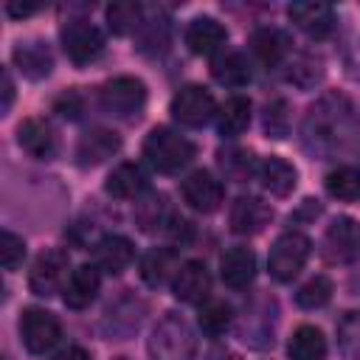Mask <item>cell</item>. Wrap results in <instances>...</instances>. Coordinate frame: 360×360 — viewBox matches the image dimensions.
<instances>
[{
  "label": "cell",
  "instance_id": "cell-1",
  "mask_svg": "<svg viewBox=\"0 0 360 360\" xmlns=\"http://www.w3.org/2000/svg\"><path fill=\"white\" fill-rule=\"evenodd\" d=\"M357 135H360V115L343 93L321 96L304 115L301 141L304 149L318 158H329L349 149L357 141Z\"/></svg>",
  "mask_w": 360,
  "mask_h": 360
},
{
  "label": "cell",
  "instance_id": "cell-2",
  "mask_svg": "<svg viewBox=\"0 0 360 360\" xmlns=\"http://www.w3.org/2000/svg\"><path fill=\"white\" fill-rule=\"evenodd\" d=\"M194 155H197L194 143L169 127H155L143 141V158L152 163V169H158L163 174L180 172L183 166H188L194 160Z\"/></svg>",
  "mask_w": 360,
  "mask_h": 360
},
{
  "label": "cell",
  "instance_id": "cell-3",
  "mask_svg": "<svg viewBox=\"0 0 360 360\" xmlns=\"http://www.w3.org/2000/svg\"><path fill=\"white\" fill-rule=\"evenodd\" d=\"M197 338L186 318L169 312L158 321L149 338V357L152 360H194Z\"/></svg>",
  "mask_w": 360,
  "mask_h": 360
},
{
  "label": "cell",
  "instance_id": "cell-4",
  "mask_svg": "<svg viewBox=\"0 0 360 360\" xmlns=\"http://www.w3.org/2000/svg\"><path fill=\"white\" fill-rule=\"evenodd\" d=\"M309 250H312L309 236H304V233H298V231L281 233V236L273 242L270 256H267L270 276H273L276 281H292V278L301 273V267L307 264Z\"/></svg>",
  "mask_w": 360,
  "mask_h": 360
},
{
  "label": "cell",
  "instance_id": "cell-5",
  "mask_svg": "<svg viewBox=\"0 0 360 360\" xmlns=\"http://www.w3.org/2000/svg\"><path fill=\"white\" fill-rule=\"evenodd\" d=\"M98 98L104 112L115 118H129V115H138L141 107L146 104V87L135 76H115L104 82V87L98 90Z\"/></svg>",
  "mask_w": 360,
  "mask_h": 360
},
{
  "label": "cell",
  "instance_id": "cell-6",
  "mask_svg": "<svg viewBox=\"0 0 360 360\" xmlns=\"http://www.w3.org/2000/svg\"><path fill=\"white\" fill-rule=\"evenodd\" d=\"M59 39L73 65H87L104 51V34L87 20H68L59 31Z\"/></svg>",
  "mask_w": 360,
  "mask_h": 360
},
{
  "label": "cell",
  "instance_id": "cell-7",
  "mask_svg": "<svg viewBox=\"0 0 360 360\" xmlns=\"http://www.w3.org/2000/svg\"><path fill=\"white\" fill-rule=\"evenodd\" d=\"M20 335H22V343H25V349L31 354H45L62 338V326H59L53 312L31 307L20 318Z\"/></svg>",
  "mask_w": 360,
  "mask_h": 360
},
{
  "label": "cell",
  "instance_id": "cell-8",
  "mask_svg": "<svg viewBox=\"0 0 360 360\" xmlns=\"http://www.w3.org/2000/svg\"><path fill=\"white\" fill-rule=\"evenodd\" d=\"M323 256L332 264H352L360 259V222L338 217L323 233Z\"/></svg>",
  "mask_w": 360,
  "mask_h": 360
},
{
  "label": "cell",
  "instance_id": "cell-9",
  "mask_svg": "<svg viewBox=\"0 0 360 360\" xmlns=\"http://www.w3.org/2000/svg\"><path fill=\"white\" fill-rule=\"evenodd\" d=\"M214 112H217V101L200 84H186L172 98V115H174V121L186 124V127H202V124H208L214 118Z\"/></svg>",
  "mask_w": 360,
  "mask_h": 360
},
{
  "label": "cell",
  "instance_id": "cell-10",
  "mask_svg": "<svg viewBox=\"0 0 360 360\" xmlns=\"http://www.w3.org/2000/svg\"><path fill=\"white\" fill-rule=\"evenodd\" d=\"M68 278V253L53 248V250H45L37 256V262L31 264V273H28V287L34 295H53L62 281Z\"/></svg>",
  "mask_w": 360,
  "mask_h": 360
},
{
  "label": "cell",
  "instance_id": "cell-11",
  "mask_svg": "<svg viewBox=\"0 0 360 360\" xmlns=\"http://www.w3.org/2000/svg\"><path fill=\"white\" fill-rule=\"evenodd\" d=\"M287 17L295 22V28H301L312 39H323L335 28V11H332V6L329 3H318V0L292 3L287 8Z\"/></svg>",
  "mask_w": 360,
  "mask_h": 360
},
{
  "label": "cell",
  "instance_id": "cell-12",
  "mask_svg": "<svg viewBox=\"0 0 360 360\" xmlns=\"http://www.w3.org/2000/svg\"><path fill=\"white\" fill-rule=\"evenodd\" d=\"M180 191H183V200L194 208V211H200V214H211V211H217L219 208V202H222V183L211 174V172H191L186 180H183V186H180Z\"/></svg>",
  "mask_w": 360,
  "mask_h": 360
},
{
  "label": "cell",
  "instance_id": "cell-13",
  "mask_svg": "<svg viewBox=\"0 0 360 360\" xmlns=\"http://www.w3.org/2000/svg\"><path fill=\"white\" fill-rule=\"evenodd\" d=\"M208 290H211V273L202 262L191 259L186 264L177 267L174 273V281H172V292L177 301H186V304H200L208 298Z\"/></svg>",
  "mask_w": 360,
  "mask_h": 360
},
{
  "label": "cell",
  "instance_id": "cell-14",
  "mask_svg": "<svg viewBox=\"0 0 360 360\" xmlns=\"http://www.w3.org/2000/svg\"><path fill=\"white\" fill-rule=\"evenodd\" d=\"M273 219V208L259 197H239L231 205V231L239 236L262 233Z\"/></svg>",
  "mask_w": 360,
  "mask_h": 360
},
{
  "label": "cell",
  "instance_id": "cell-15",
  "mask_svg": "<svg viewBox=\"0 0 360 360\" xmlns=\"http://www.w3.org/2000/svg\"><path fill=\"white\" fill-rule=\"evenodd\" d=\"M101 270L96 267V264H79L70 276H68V281H65V290H62V301H65V307H70V309H84V307H90V301L96 298V292H98V287H101V276H98Z\"/></svg>",
  "mask_w": 360,
  "mask_h": 360
},
{
  "label": "cell",
  "instance_id": "cell-16",
  "mask_svg": "<svg viewBox=\"0 0 360 360\" xmlns=\"http://www.w3.org/2000/svg\"><path fill=\"white\" fill-rule=\"evenodd\" d=\"M121 149V138L112 129H90L76 143V160L79 166H98L110 160Z\"/></svg>",
  "mask_w": 360,
  "mask_h": 360
},
{
  "label": "cell",
  "instance_id": "cell-17",
  "mask_svg": "<svg viewBox=\"0 0 360 360\" xmlns=\"http://www.w3.org/2000/svg\"><path fill=\"white\" fill-rule=\"evenodd\" d=\"M135 256V248L127 236H118V233H110V236H101L93 248V264L101 270V273H110V276H118Z\"/></svg>",
  "mask_w": 360,
  "mask_h": 360
},
{
  "label": "cell",
  "instance_id": "cell-18",
  "mask_svg": "<svg viewBox=\"0 0 360 360\" xmlns=\"http://www.w3.org/2000/svg\"><path fill=\"white\" fill-rule=\"evenodd\" d=\"M17 141H20V146L31 158L48 160V158L56 155V129L45 118H28V121H22L20 129H17Z\"/></svg>",
  "mask_w": 360,
  "mask_h": 360
},
{
  "label": "cell",
  "instance_id": "cell-19",
  "mask_svg": "<svg viewBox=\"0 0 360 360\" xmlns=\"http://www.w3.org/2000/svg\"><path fill=\"white\" fill-rule=\"evenodd\" d=\"M219 276L222 281L231 287V290H242L253 281L256 276V256L250 248H242V245H233L222 253L219 259Z\"/></svg>",
  "mask_w": 360,
  "mask_h": 360
},
{
  "label": "cell",
  "instance_id": "cell-20",
  "mask_svg": "<svg viewBox=\"0 0 360 360\" xmlns=\"http://www.w3.org/2000/svg\"><path fill=\"white\" fill-rule=\"evenodd\" d=\"M174 214L169 205V197L160 191H149L146 197L138 200L135 205V225L143 233H158V231H169Z\"/></svg>",
  "mask_w": 360,
  "mask_h": 360
},
{
  "label": "cell",
  "instance_id": "cell-21",
  "mask_svg": "<svg viewBox=\"0 0 360 360\" xmlns=\"http://www.w3.org/2000/svg\"><path fill=\"white\" fill-rule=\"evenodd\" d=\"M228 39V31L214 20V17H197L186 28V45L197 56H211L217 53Z\"/></svg>",
  "mask_w": 360,
  "mask_h": 360
},
{
  "label": "cell",
  "instance_id": "cell-22",
  "mask_svg": "<svg viewBox=\"0 0 360 360\" xmlns=\"http://www.w3.org/2000/svg\"><path fill=\"white\" fill-rule=\"evenodd\" d=\"M146 186H149V177H146V172L138 163H121V166H115L110 172L107 183H104L107 194H112L118 200H135V197H141L146 191Z\"/></svg>",
  "mask_w": 360,
  "mask_h": 360
},
{
  "label": "cell",
  "instance_id": "cell-23",
  "mask_svg": "<svg viewBox=\"0 0 360 360\" xmlns=\"http://www.w3.org/2000/svg\"><path fill=\"white\" fill-rule=\"evenodd\" d=\"M256 174L262 180L264 191H270L273 197H287L295 188V177H298L295 169L287 160H281V158H264L259 163Z\"/></svg>",
  "mask_w": 360,
  "mask_h": 360
},
{
  "label": "cell",
  "instance_id": "cell-24",
  "mask_svg": "<svg viewBox=\"0 0 360 360\" xmlns=\"http://www.w3.org/2000/svg\"><path fill=\"white\" fill-rule=\"evenodd\" d=\"M250 45H253V53L259 56V62L267 65V68L281 65L287 59V53H290V39L278 28H259L253 34Z\"/></svg>",
  "mask_w": 360,
  "mask_h": 360
},
{
  "label": "cell",
  "instance_id": "cell-25",
  "mask_svg": "<svg viewBox=\"0 0 360 360\" xmlns=\"http://www.w3.org/2000/svg\"><path fill=\"white\" fill-rule=\"evenodd\" d=\"M14 65L28 79H45L53 68V56H51L48 45H42V42H25V45L20 42L14 48Z\"/></svg>",
  "mask_w": 360,
  "mask_h": 360
},
{
  "label": "cell",
  "instance_id": "cell-26",
  "mask_svg": "<svg viewBox=\"0 0 360 360\" xmlns=\"http://www.w3.org/2000/svg\"><path fill=\"white\" fill-rule=\"evenodd\" d=\"M141 318H143V304L135 301L132 295H124L118 304H110L104 326H107L110 335L124 338V335H129V332H135L141 326Z\"/></svg>",
  "mask_w": 360,
  "mask_h": 360
},
{
  "label": "cell",
  "instance_id": "cell-27",
  "mask_svg": "<svg viewBox=\"0 0 360 360\" xmlns=\"http://www.w3.org/2000/svg\"><path fill=\"white\" fill-rule=\"evenodd\" d=\"M211 76L225 87H245L250 82V62L239 51H228L211 65Z\"/></svg>",
  "mask_w": 360,
  "mask_h": 360
},
{
  "label": "cell",
  "instance_id": "cell-28",
  "mask_svg": "<svg viewBox=\"0 0 360 360\" xmlns=\"http://www.w3.org/2000/svg\"><path fill=\"white\" fill-rule=\"evenodd\" d=\"M290 360H323L326 357V338L315 326H298L287 346Z\"/></svg>",
  "mask_w": 360,
  "mask_h": 360
},
{
  "label": "cell",
  "instance_id": "cell-29",
  "mask_svg": "<svg viewBox=\"0 0 360 360\" xmlns=\"http://www.w3.org/2000/svg\"><path fill=\"white\" fill-rule=\"evenodd\" d=\"M250 124V101L245 96H231L222 110L217 112V127H219V135L225 138H236L248 129Z\"/></svg>",
  "mask_w": 360,
  "mask_h": 360
},
{
  "label": "cell",
  "instance_id": "cell-30",
  "mask_svg": "<svg viewBox=\"0 0 360 360\" xmlns=\"http://www.w3.org/2000/svg\"><path fill=\"white\" fill-rule=\"evenodd\" d=\"M174 264H177V256H174L172 248H152L141 259V278L149 287H160L174 273Z\"/></svg>",
  "mask_w": 360,
  "mask_h": 360
},
{
  "label": "cell",
  "instance_id": "cell-31",
  "mask_svg": "<svg viewBox=\"0 0 360 360\" xmlns=\"http://www.w3.org/2000/svg\"><path fill=\"white\" fill-rule=\"evenodd\" d=\"M143 22V8L141 3H132V0H118L112 6H107V25L112 34L124 37L129 31H138Z\"/></svg>",
  "mask_w": 360,
  "mask_h": 360
},
{
  "label": "cell",
  "instance_id": "cell-32",
  "mask_svg": "<svg viewBox=\"0 0 360 360\" xmlns=\"http://www.w3.org/2000/svg\"><path fill=\"white\" fill-rule=\"evenodd\" d=\"M169 31H172V25H169V17L166 14H155V17L143 20L141 28H138V42H141L138 48L143 53H160V51H166Z\"/></svg>",
  "mask_w": 360,
  "mask_h": 360
},
{
  "label": "cell",
  "instance_id": "cell-33",
  "mask_svg": "<svg viewBox=\"0 0 360 360\" xmlns=\"http://www.w3.org/2000/svg\"><path fill=\"white\" fill-rule=\"evenodd\" d=\"M326 191L329 197L335 200H343V202H352V200H360V172L352 169V166H338L326 174Z\"/></svg>",
  "mask_w": 360,
  "mask_h": 360
},
{
  "label": "cell",
  "instance_id": "cell-34",
  "mask_svg": "<svg viewBox=\"0 0 360 360\" xmlns=\"http://www.w3.org/2000/svg\"><path fill=\"white\" fill-rule=\"evenodd\" d=\"M219 169L225 172V177H231V180H236V183H242V180H248L259 166L253 163V155L248 152V149H236V146H231V149H219Z\"/></svg>",
  "mask_w": 360,
  "mask_h": 360
},
{
  "label": "cell",
  "instance_id": "cell-35",
  "mask_svg": "<svg viewBox=\"0 0 360 360\" xmlns=\"http://www.w3.org/2000/svg\"><path fill=\"white\" fill-rule=\"evenodd\" d=\"M197 323H200V329H202L208 338H219V335L231 326V307H228L225 301H205V304L200 307Z\"/></svg>",
  "mask_w": 360,
  "mask_h": 360
},
{
  "label": "cell",
  "instance_id": "cell-36",
  "mask_svg": "<svg viewBox=\"0 0 360 360\" xmlns=\"http://www.w3.org/2000/svg\"><path fill=\"white\" fill-rule=\"evenodd\" d=\"M338 346L346 360H360V312L352 309L338 323Z\"/></svg>",
  "mask_w": 360,
  "mask_h": 360
},
{
  "label": "cell",
  "instance_id": "cell-37",
  "mask_svg": "<svg viewBox=\"0 0 360 360\" xmlns=\"http://www.w3.org/2000/svg\"><path fill=\"white\" fill-rule=\"evenodd\" d=\"M321 76H323V65H321V59H315V56H309V53L295 56V59L290 62V70H287V79H290L295 87H301V90L318 84Z\"/></svg>",
  "mask_w": 360,
  "mask_h": 360
},
{
  "label": "cell",
  "instance_id": "cell-38",
  "mask_svg": "<svg viewBox=\"0 0 360 360\" xmlns=\"http://www.w3.org/2000/svg\"><path fill=\"white\" fill-rule=\"evenodd\" d=\"M332 298V281L326 276H312L307 284H301V290L295 292L298 307L304 309H318Z\"/></svg>",
  "mask_w": 360,
  "mask_h": 360
},
{
  "label": "cell",
  "instance_id": "cell-39",
  "mask_svg": "<svg viewBox=\"0 0 360 360\" xmlns=\"http://www.w3.org/2000/svg\"><path fill=\"white\" fill-rule=\"evenodd\" d=\"M264 132L278 141L290 135V107L284 98H276L264 107Z\"/></svg>",
  "mask_w": 360,
  "mask_h": 360
},
{
  "label": "cell",
  "instance_id": "cell-40",
  "mask_svg": "<svg viewBox=\"0 0 360 360\" xmlns=\"http://www.w3.org/2000/svg\"><path fill=\"white\" fill-rule=\"evenodd\" d=\"M25 259V242L11 233V231H3L0 233V262H3V270H17Z\"/></svg>",
  "mask_w": 360,
  "mask_h": 360
},
{
  "label": "cell",
  "instance_id": "cell-41",
  "mask_svg": "<svg viewBox=\"0 0 360 360\" xmlns=\"http://www.w3.org/2000/svg\"><path fill=\"white\" fill-rule=\"evenodd\" d=\"M53 110H56L62 118L76 121V118L84 112V101H82V96H79L76 90H68V93H62V96L53 101Z\"/></svg>",
  "mask_w": 360,
  "mask_h": 360
},
{
  "label": "cell",
  "instance_id": "cell-42",
  "mask_svg": "<svg viewBox=\"0 0 360 360\" xmlns=\"http://www.w3.org/2000/svg\"><path fill=\"white\" fill-rule=\"evenodd\" d=\"M11 101H14V82H11V73L8 70H3V112H8V107H11Z\"/></svg>",
  "mask_w": 360,
  "mask_h": 360
},
{
  "label": "cell",
  "instance_id": "cell-43",
  "mask_svg": "<svg viewBox=\"0 0 360 360\" xmlns=\"http://www.w3.org/2000/svg\"><path fill=\"white\" fill-rule=\"evenodd\" d=\"M53 360H90V354H87L82 346H68V349H62Z\"/></svg>",
  "mask_w": 360,
  "mask_h": 360
},
{
  "label": "cell",
  "instance_id": "cell-44",
  "mask_svg": "<svg viewBox=\"0 0 360 360\" xmlns=\"http://www.w3.org/2000/svg\"><path fill=\"white\" fill-rule=\"evenodd\" d=\"M6 11H8L11 17H25V14H34V11H37V6H22V3H8V6H6Z\"/></svg>",
  "mask_w": 360,
  "mask_h": 360
},
{
  "label": "cell",
  "instance_id": "cell-45",
  "mask_svg": "<svg viewBox=\"0 0 360 360\" xmlns=\"http://www.w3.org/2000/svg\"><path fill=\"white\" fill-rule=\"evenodd\" d=\"M208 360H239V354H233V352H228V349H214V352L208 354Z\"/></svg>",
  "mask_w": 360,
  "mask_h": 360
},
{
  "label": "cell",
  "instance_id": "cell-46",
  "mask_svg": "<svg viewBox=\"0 0 360 360\" xmlns=\"http://www.w3.org/2000/svg\"><path fill=\"white\" fill-rule=\"evenodd\" d=\"M118 360H127V357H118Z\"/></svg>",
  "mask_w": 360,
  "mask_h": 360
}]
</instances>
